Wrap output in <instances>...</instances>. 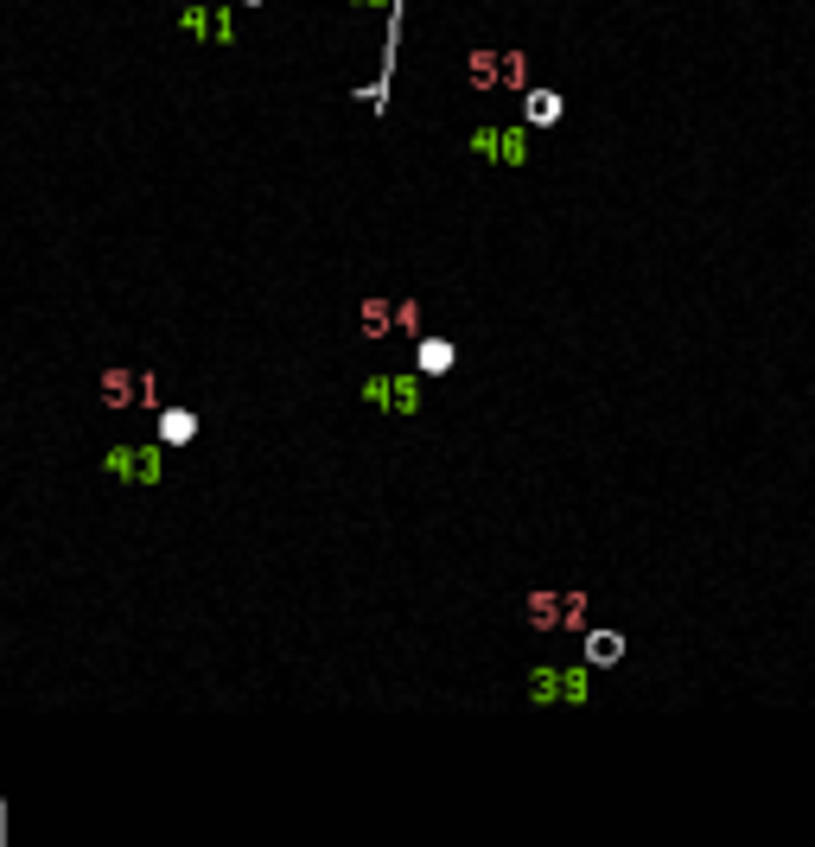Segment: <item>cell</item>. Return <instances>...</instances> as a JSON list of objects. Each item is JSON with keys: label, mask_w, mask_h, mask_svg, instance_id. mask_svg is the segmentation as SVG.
I'll return each instance as SVG.
<instances>
[{"label": "cell", "mask_w": 815, "mask_h": 847, "mask_svg": "<svg viewBox=\"0 0 815 847\" xmlns=\"http://www.w3.org/2000/svg\"><path fill=\"white\" fill-rule=\"evenodd\" d=\"M560 631H586V592H560Z\"/></svg>", "instance_id": "cell-15"}, {"label": "cell", "mask_w": 815, "mask_h": 847, "mask_svg": "<svg viewBox=\"0 0 815 847\" xmlns=\"http://www.w3.org/2000/svg\"><path fill=\"white\" fill-rule=\"evenodd\" d=\"M395 332H421V307H414V300H395Z\"/></svg>", "instance_id": "cell-16"}, {"label": "cell", "mask_w": 815, "mask_h": 847, "mask_svg": "<svg viewBox=\"0 0 815 847\" xmlns=\"http://www.w3.org/2000/svg\"><path fill=\"white\" fill-rule=\"evenodd\" d=\"M178 27L192 32V39H210V45H236V20H229V7H185V13H178Z\"/></svg>", "instance_id": "cell-4"}, {"label": "cell", "mask_w": 815, "mask_h": 847, "mask_svg": "<svg viewBox=\"0 0 815 847\" xmlns=\"http://www.w3.org/2000/svg\"><path fill=\"white\" fill-rule=\"evenodd\" d=\"M357 402L376 409V414L407 421V414H421V370H376V376H363Z\"/></svg>", "instance_id": "cell-1"}, {"label": "cell", "mask_w": 815, "mask_h": 847, "mask_svg": "<svg viewBox=\"0 0 815 847\" xmlns=\"http://www.w3.org/2000/svg\"><path fill=\"white\" fill-rule=\"evenodd\" d=\"M465 154L484 166H523L529 159V128H478L465 141Z\"/></svg>", "instance_id": "cell-2"}, {"label": "cell", "mask_w": 815, "mask_h": 847, "mask_svg": "<svg viewBox=\"0 0 815 847\" xmlns=\"http://www.w3.org/2000/svg\"><path fill=\"white\" fill-rule=\"evenodd\" d=\"M357 332H363V338H389V332H395V300H363Z\"/></svg>", "instance_id": "cell-11"}, {"label": "cell", "mask_w": 815, "mask_h": 847, "mask_svg": "<svg viewBox=\"0 0 815 847\" xmlns=\"http://www.w3.org/2000/svg\"><path fill=\"white\" fill-rule=\"evenodd\" d=\"M236 7H261V0H236Z\"/></svg>", "instance_id": "cell-18"}, {"label": "cell", "mask_w": 815, "mask_h": 847, "mask_svg": "<svg viewBox=\"0 0 815 847\" xmlns=\"http://www.w3.org/2000/svg\"><path fill=\"white\" fill-rule=\"evenodd\" d=\"M497 90H529V58L523 52H504V78H497Z\"/></svg>", "instance_id": "cell-14"}, {"label": "cell", "mask_w": 815, "mask_h": 847, "mask_svg": "<svg viewBox=\"0 0 815 847\" xmlns=\"http://www.w3.org/2000/svg\"><path fill=\"white\" fill-rule=\"evenodd\" d=\"M535 701H586V669H535Z\"/></svg>", "instance_id": "cell-5"}, {"label": "cell", "mask_w": 815, "mask_h": 847, "mask_svg": "<svg viewBox=\"0 0 815 847\" xmlns=\"http://www.w3.org/2000/svg\"><path fill=\"white\" fill-rule=\"evenodd\" d=\"M504 78V52H465V90H497Z\"/></svg>", "instance_id": "cell-7"}, {"label": "cell", "mask_w": 815, "mask_h": 847, "mask_svg": "<svg viewBox=\"0 0 815 847\" xmlns=\"http://www.w3.org/2000/svg\"><path fill=\"white\" fill-rule=\"evenodd\" d=\"M198 440V414L192 409H159V446H192Z\"/></svg>", "instance_id": "cell-8"}, {"label": "cell", "mask_w": 815, "mask_h": 847, "mask_svg": "<svg viewBox=\"0 0 815 847\" xmlns=\"http://www.w3.org/2000/svg\"><path fill=\"white\" fill-rule=\"evenodd\" d=\"M134 395H147V402H153V389H147V383H134L127 370H109V376H102V402H109V409H127Z\"/></svg>", "instance_id": "cell-12"}, {"label": "cell", "mask_w": 815, "mask_h": 847, "mask_svg": "<svg viewBox=\"0 0 815 847\" xmlns=\"http://www.w3.org/2000/svg\"><path fill=\"white\" fill-rule=\"evenodd\" d=\"M102 465H109L122 485H159V478H166V453H159V446H109Z\"/></svg>", "instance_id": "cell-3"}, {"label": "cell", "mask_w": 815, "mask_h": 847, "mask_svg": "<svg viewBox=\"0 0 815 847\" xmlns=\"http://www.w3.org/2000/svg\"><path fill=\"white\" fill-rule=\"evenodd\" d=\"M523 122H529V128L560 122V90H523Z\"/></svg>", "instance_id": "cell-10"}, {"label": "cell", "mask_w": 815, "mask_h": 847, "mask_svg": "<svg viewBox=\"0 0 815 847\" xmlns=\"http://www.w3.org/2000/svg\"><path fill=\"white\" fill-rule=\"evenodd\" d=\"M453 358H458L453 338H421V351H414V370H421V376H446V370H453Z\"/></svg>", "instance_id": "cell-6"}, {"label": "cell", "mask_w": 815, "mask_h": 847, "mask_svg": "<svg viewBox=\"0 0 815 847\" xmlns=\"http://www.w3.org/2000/svg\"><path fill=\"white\" fill-rule=\"evenodd\" d=\"M357 7H395V0H357Z\"/></svg>", "instance_id": "cell-17"}, {"label": "cell", "mask_w": 815, "mask_h": 847, "mask_svg": "<svg viewBox=\"0 0 815 847\" xmlns=\"http://www.w3.org/2000/svg\"><path fill=\"white\" fill-rule=\"evenodd\" d=\"M618 657H625V638H618V631H592V638H586V663L592 669H611Z\"/></svg>", "instance_id": "cell-13"}, {"label": "cell", "mask_w": 815, "mask_h": 847, "mask_svg": "<svg viewBox=\"0 0 815 847\" xmlns=\"http://www.w3.org/2000/svg\"><path fill=\"white\" fill-rule=\"evenodd\" d=\"M523 618H529L535 631H560V592L555 587H541L523 599Z\"/></svg>", "instance_id": "cell-9"}]
</instances>
